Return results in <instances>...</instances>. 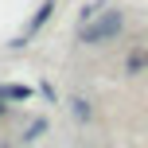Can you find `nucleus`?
Here are the masks:
<instances>
[{
  "label": "nucleus",
  "instance_id": "f03ea898",
  "mask_svg": "<svg viewBox=\"0 0 148 148\" xmlns=\"http://www.w3.org/2000/svg\"><path fill=\"white\" fill-rule=\"evenodd\" d=\"M31 90L27 86H16V82H0V101H27Z\"/></svg>",
  "mask_w": 148,
  "mask_h": 148
},
{
  "label": "nucleus",
  "instance_id": "423d86ee",
  "mask_svg": "<svg viewBox=\"0 0 148 148\" xmlns=\"http://www.w3.org/2000/svg\"><path fill=\"white\" fill-rule=\"evenodd\" d=\"M0 113H4V105H0Z\"/></svg>",
  "mask_w": 148,
  "mask_h": 148
},
{
  "label": "nucleus",
  "instance_id": "f257e3e1",
  "mask_svg": "<svg viewBox=\"0 0 148 148\" xmlns=\"http://www.w3.org/2000/svg\"><path fill=\"white\" fill-rule=\"evenodd\" d=\"M121 12H105V16H97L94 23H82V43H105V39H113L121 31Z\"/></svg>",
  "mask_w": 148,
  "mask_h": 148
},
{
  "label": "nucleus",
  "instance_id": "7ed1b4c3",
  "mask_svg": "<svg viewBox=\"0 0 148 148\" xmlns=\"http://www.w3.org/2000/svg\"><path fill=\"white\" fill-rule=\"evenodd\" d=\"M51 12H55V4H51V0H47V4H43V8H39V12H35V20H31V31H39V27H43V23L51 20Z\"/></svg>",
  "mask_w": 148,
  "mask_h": 148
},
{
  "label": "nucleus",
  "instance_id": "39448f33",
  "mask_svg": "<svg viewBox=\"0 0 148 148\" xmlns=\"http://www.w3.org/2000/svg\"><path fill=\"white\" fill-rule=\"evenodd\" d=\"M39 133H43V121H31V129H27V136H23V140H35Z\"/></svg>",
  "mask_w": 148,
  "mask_h": 148
},
{
  "label": "nucleus",
  "instance_id": "20e7f679",
  "mask_svg": "<svg viewBox=\"0 0 148 148\" xmlns=\"http://www.w3.org/2000/svg\"><path fill=\"white\" fill-rule=\"evenodd\" d=\"M70 105H74V117H78V121H86V117H90V105L82 101V97H74Z\"/></svg>",
  "mask_w": 148,
  "mask_h": 148
}]
</instances>
